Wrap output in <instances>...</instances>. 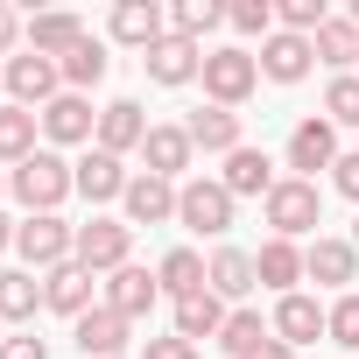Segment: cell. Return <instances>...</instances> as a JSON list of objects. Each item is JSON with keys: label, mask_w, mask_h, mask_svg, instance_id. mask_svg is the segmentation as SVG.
<instances>
[{"label": "cell", "mask_w": 359, "mask_h": 359, "mask_svg": "<svg viewBox=\"0 0 359 359\" xmlns=\"http://www.w3.org/2000/svg\"><path fill=\"white\" fill-rule=\"evenodd\" d=\"M8 191H15V205L36 219V212H57V205L78 191V169H71L57 148H36L29 162H15V169H8Z\"/></svg>", "instance_id": "6da1fadb"}, {"label": "cell", "mask_w": 359, "mask_h": 359, "mask_svg": "<svg viewBox=\"0 0 359 359\" xmlns=\"http://www.w3.org/2000/svg\"><path fill=\"white\" fill-rule=\"evenodd\" d=\"M233 191L219 184V176H191V184H176V226H191L205 240H226L233 233Z\"/></svg>", "instance_id": "7a4b0ae2"}, {"label": "cell", "mask_w": 359, "mask_h": 359, "mask_svg": "<svg viewBox=\"0 0 359 359\" xmlns=\"http://www.w3.org/2000/svg\"><path fill=\"white\" fill-rule=\"evenodd\" d=\"M198 78H205V99H212V106H233V113H240V106L254 99V85H261V57L240 50V43H226V50H205V71H198Z\"/></svg>", "instance_id": "3957f363"}, {"label": "cell", "mask_w": 359, "mask_h": 359, "mask_svg": "<svg viewBox=\"0 0 359 359\" xmlns=\"http://www.w3.org/2000/svg\"><path fill=\"white\" fill-rule=\"evenodd\" d=\"M15 254H22L29 275H50V268H64L78 254V226H64L57 212H36V219L15 226Z\"/></svg>", "instance_id": "277c9868"}, {"label": "cell", "mask_w": 359, "mask_h": 359, "mask_svg": "<svg viewBox=\"0 0 359 359\" xmlns=\"http://www.w3.org/2000/svg\"><path fill=\"white\" fill-rule=\"evenodd\" d=\"M268 226H275V240H303V233H317L324 226V198H317V184H303V176H282V184L268 191Z\"/></svg>", "instance_id": "5b68a950"}, {"label": "cell", "mask_w": 359, "mask_h": 359, "mask_svg": "<svg viewBox=\"0 0 359 359\" xmlns=\"http://www.w3.org/2000/svg\"><path fill=\"white\" fill-rule=\"evenodd\" d=\"M0 85H8V106H29V113H43L57 92H64V71H57V57H8L0 64Z\"/></svg>", "instance_id": "8992f818"}, {"label": "cell", "mask_w": 359, "mask_h": 359, "mask_svg": "<svg viewBox=\"0 0 359 359\" xmlns=\"http://www.w3.org/2000/svg\"><path fill=\"white\" fill-rule=\"evenodd\" d=\"M78 268H92V275H113V268H127L134 261V226L127 219H85L78 226V254H71Z\"/></svg>", "instance_id": "52a82bcc"}, {"label": "cell", "mask_w": 359, "mask_h": 359, "mask_svg": "<svg viewBox=\"0 0 359 359\" xmlns=\"http://www.w3.org/2000/svg\"><path fill=\"white\" fill-rule=\"evenodd\" d=\"M43 134H50V148H85V141H99L92 99H85V92H57V99L43 106Z\"/></svg>", "instance_id": "ba28073f"}, {"label": "cell", "mask_w": 359, "mask_h": 359, "mask_svg": "<svg viewBox=\"0 0 359 359\" xmlns=\"http://www.w3.org/2000/svg\"><path fill=\"white\" fill-rule=\"evenodd\" d=\"M268 331L282 338V345H310V338H331V310L317 303V296H275V317H268Z\"/></svg>", "instance_id": "9c48e42d"}, {"label": "cell", "mask_w": 359, "mask_h": 359, "mask_svg": "<svg viewBox=\"0 0 359 359\" xmlns=\"http://www.w3.org/2000/svg\"><path fill=\"white\" fill-rule=\"evenodd\" d=\"M127 331H134V324H127L120 310H106V303H92V310L71 324V338H78L85 359H127Z\"/></svg>", "instance_id": "30bf717a"}, {"label": "cell", "mask_w": 359, "mask_h": 359, "mask_svg": "<svg viewBox=\"0 0 359 359\" xmlns=\"http://www.w3.org/2000/svg\"><path fill=\"white\" fill-rule=\"evenodd\" d=\"M106 36L148 57V50H155V43L169 36V15L155 8V0H120V8H113V22H106Z\"/></svg>", "instance_id": "8fae6325"}, {"label": "cell", "mask_w": 359, "mask_h": 359, "mask_svg": "<svg viewBox=\"0 0 359 359\" xmlns=\"http://www.w3.org/2000/svg\"><path fill=\"white\" fill-rule=\"evenodd\" d=\"M289 169H303V184L317 169H338V127L331 120H296V134H289Z\"/></svg>", "instance_id": "7c38bea8"}, {"label": "cell", "mask_w": 359, "mask_h": 359, "mask_svg": "<svg viewBox=\"0 0 359 359\" xmlns=\"http://www.w3.org/2000/svg\"><path fill=\"white\" fill-rule=\"evenodd\" d=\"M310 64H317V43H310V36L275 29V36L261 43V78H275V85H303V78H310Z\"/></svg>", "instance_id": "4fadbf2b"}, {"label": "cell", "mask_w": 359, "mask_h": 359, "mask_svg": "<svg viewBox=\"0 0 359 359\" xmlns=\"http://www.w3.org/2000/svg\"><path fill=\"white\" fill-rule=\"evenodd\" d=\"M303 275H310V282H324V289H345V282H359V247H352V240L317 233V240L303 247Z\"/></svg>", "instance_id": "5bb4252c"}, {"label": "cell", "mask_w": 359, "mask_h": 359, "mask_svg": "<svg viewBox=\"0 0 359 359\" xmlns=\"http://www.w3.org/2000/svg\"><path fill=\"white\" fill-rule=\"evenodd\" d=\"M92 282H99V275H92V268H78V261L50 268V275H43V310H57V317H71V324H78V317L92 310Z\"/></svg>", "instance_id": "9a60e30c"}, {"label": "cell", "mask_w": 359, "mask_h": 359, "mask_svg": "<svg viewBox=\"0 0 359 359\" xmlns=\"http://www.w3.org/2000/svg\"><path fill=\"white\" fill-rule=\"evenodd\" d=\"M155 303H162V282H155L148 268H134V261H127V268H113V275H106V310H120L127 324H134V317H148Z\"/></svg>", "instance_id": "2e32d148"}, {"label": "cell", "mask_w": 359, "mask_h": 359, "mask_svg": "<svg viewBox=\"0 0 359 359\" xmlns=\"http://www.w3.org/2000/svg\"><path fill=\"white\" fill-rule=\"evenodd\" d=\"M71 169H78V198H92V205H120L134 184L120 169V155H106V148H85V162H71Z\"/></svg>", "instance_id": "e0dca14e"}, {"label": "cell", "mask_w": 359, "mask_h": 359, "mask_svg": "<svg viewBox=\"0 0 359 359\" xmlns=\"http://www.w3.org/2000/svg\"><path fill=\"white\" fill-rule=\"evenodd\" d=\"M127 226H169L176 219V184H162V176L134 169V184H127Z\"/></svg>", "instance_id": "ac0fdd59"}, {"label": "cell", "mask_w": 359, "mask_h": 359, "mask_svg": "<svg viewBox=\"0 0 359 359\" xmlns=\"http://www.w3.org/2000/svg\"><path fill=\"white\" fill-rule=\"evenodd\" d=\"M141 141H148V113H141V99H113V106H99V141H92V148L127 155V148H141Z\"/></svg>", "instance_id": "d6986e66"}, {"label": "cell", "mask_w": 359, "mask_h": 359, "mask_svg": "<svg viewBox=\"0 0 359 359\" xmlns=\"http://www.w3.org/2000/svg\"><path fill=\"white\" fill-rule=\"evenodd\" d=\"M141 64H148V78H155V85H169V92H176V85H191V78L205 71V50H198V43H184V36H162Z\"/></svg>", "instance_id": "ffe728a7"}, {"label": "cell", "mask_w": 359, "mask_h": 359, "mask_svg": "<svg viewBox=\"0 0 359 359\" xmlns=\"http://www.w3.org/2000/svg\"><path fill=\"white\" fill-rule=\"evenodd\" d=\"M92 29L71 15V8H50V15H29V50L36 57H71L78 43H85Z\"/></svg>", "instance_id": "44dd1931"}, {"label": "cell", "mask_w": 359, "mask_h": 359, "mask_svg": "<svg viewBox=\"0 0 359 359\" xmlns=\"http://www.w3.org/2000/svg\"><path fill=\"white\" fill-rule=\"evenodd\" d=\"M184 134H191V148H205V155H233V148H247L233 106H198V113L184 120Z\"/></svg>", "instance_id": "7402d4cb"}, {"label": "cell", "mask_w": 359, "mask_h": 359, "mask_svg": "<svg viewBox=\"0 0 359 359\" xmlns=\"http://www.w3.org/2000/svg\"><path fill=\"white\" fill-rule=\"evenodd\" d=\"M191 134L184 127H148V141H141V162H148V176H162V184H176V176L191 169Z\"/></svg>", "instance_id": "603a6c76"}, {"label": "cell", "mask_w": 359, "mask_h": 359, "mask_svg": "<svg viewBox=\"0 0 359 359\" xmlns=\"http://www.w3.org/2000/svg\"><path fill=\"white\" fill-rule=\"evenodd\" d=\"M219 184H226L233 198H261V205H268V191L282 184V176H275V162H268L261 148H233V155H226V176H219Z\"/></svg>", "instance_id": "cb8c5ba5"}, {"label": "cell", "mask_w": 359, "mask_h": 359, "mask_svg": "<svg viewBox=\"0 0 359 359\" xmlns=\"http://www.w3.org/2000/svg\"><path fill=\"white\" fill-rule=\"evenodd\" d=\"M155 282H162V296H198V289H212V261L198 254V247H169L162 254V268H155Z\"/></svg>", "instance_id": "d4e9b609"}, {"label": "cell", "mask_w": 359, "mask_h": 359, "mask_svg": "<svg viewBox=\"0 0 359 359\" xmlns=\"http://www.w3.org/2000/svg\"><path fill=\"white\" fill-rule=\"evenodd\" d=\"M254 275H261V289H275V296H296V282H303V247H296V240H261V254H254Z\"/></svg>", "instance_id": "484cf974"}, {"label": "cell", "mask_w": 359, "mask_h": 359, "mask_svg": "<svg viewBox=\"0 0 359 359\" xmlns=\"http://www.w3.org/2000/svg\"><path fill=\"white\" fill-rule=\"evenodd\" d=\"M226 317H233V310H226V296L198 289V296L176 303V338H191V345H198V338H219V331H226Z\"/></svg>", "instance_id": "4316f807"}, {"label": "cell", "mask_w": 359, "mask_h": 359, "mask_svg": "<svg viewBox=\"0 0 359 359\" xmlns=\"http://www.w3.org/2000/svg\"><path fill=\"white\" fill-rule=\"evenodd\" d=\"M43 310V282L29 268H0V324H36Z\"/></svg>", "instance_id": "83f0119b"}, {"label": "cell", "mask_w": 359, "mask_h": 359, "mask_svg": "<svg viewBox=\"0 0 359 359\" xmlns=\"http://www.w3.org/2000/svg\"><path fill=\"white\" fill-rule=\"evenodd\" d=\"M261 275H254V254L247 247H219L212 254V296H254Z\"/></svg>", "instance_id": "f1b7e54d"}, {"label": "cell", "mask_w": 359, "mask_h": 359, "mask_svg": "<svg viewBox=\"0 0 359 359\" xmlns=\"http://www.w3.org/2000/svg\"><path fill=\"white\" fill-rule=\"evenodd\" d=\"M310 43H317V64H331L338 78L359 64V29H352V15H331V22H324Z\"/></svg>", "instance_id": "f546056e"}, {"label": "cell", "mask_w": 359, "mask_h": 359, "mask_svg": "<svg viewBox=\"0 0 359 359\" xmlns=\"http://www.w3.org/2000/svg\"><path fill=\"white\" fill-rule=\"evenodd\" d=\"M36 134H43V113L0 106V162H29V155H36Z\"/></svg>", "instance_id": "4dcf8cb0"}, {"label": "cell", "mask_w": 359, "mask_h": 359, "mask_svg": "<svg viewBox=\"0 0 359 359\" xmlns=\"http://www.w3.org/2000/svg\"><path fill=\"white\" fill-rule=\"evenodd\" d=\"M106 64H113V57H106V43H99V36H85L71 57H57V71H64V92H92V85L106 78Z\"/></svg>", "instance_id": "1f68e13d"}, {"label": "cell", "mask_w": 359, "mask_h": 359, "mask_svg": "<svg viewBox=\"0 0 359 359\" xmlns=\"http://www.w3.org/2000/svg\"><path fill=\"white\" fill-rule=\"evenodd\" d=\"M219 22H226L219 0H176V8H169V36H184V43H205Z\"/></svg>", "instance_id": "d6a6232c"}, {"label": "cell", "mask_w": 359, "mask_h": 359, "mask_svg": "<svg viewBox=\"0 0 359 359\" xmlns=\"http://www.w3.org/2000/svg\"><path fill=\"white\" fill-rule=\"evenodd\" d=\"M268 338H275V331L261 324V310H233V317H226V331H219V345H226L233 359H247V352H254V345H268Z\"/></svg>", "instance_id": "836d02e7"}, {"label": "cell", "mask_w": 359, "mask_h": 359, "mask_svg": "<svg viewBox=\"0 0 359 359\" xmlns=\"http://www.w3.org/2000/svg\"><path fill=\"white\" fill-rule=\"evenodd\" d=\"M324 120L331 127H359V71H345V78L324 85Z\"/></svg>", "instance_id": "e575fe53"}, {"label": "cell", "mask_w": 359, "mask_h": 359, "mask_svg": "<svg viewBox=\"0 0 359 359\" xmlns=\"http://www.w3.org/2000/svg\"><path fill=\"white\" fill-rule=\"evenodd\" d=\"M324 22H331L324 0H275V29H289V36H317Z\"/></svg>", "instance_id": "d590c367"}, {"label": "cell", "mask_w": 359, "mask_h": 359, "mask_svg": "<svg viewBox=\"0 0 359 359\" xmlns=\"http://www.w3.org/2000/svg\"><path fill=\"white\" fill-rule=\"evenodd\" d=\"M226 22L240 29V36H275V0H233V8H226Z\"/></svg>", "instance_id": "8d00e7d4"}, {"label": "cell", "mask_w": 359, "mask_h": 359, "mask_svg": "<svg viewBox=\"0 0 359 359\" xmlns=\"http://www.w3.org/2000/svg\"><path fill=\"white\" fill-rule=\"evenodd\" d=\"M331 345L359 352V289H345V296L331 303Z\"/></svg>", "instance_id": "74e56055"}, {"label": "cell", "mask_w": 359, "mask_h": 359, "mask_svg": "<svg viewBox=\"0 0 359 359\" xmlns=\"http://www.w3.org/2000/svg\"><path fill=\"white\" fill-rule=\"evenodd\" d=\"M331 191L359 205V148H352V155H338V169H331Z\"/></svg>", "instance_id": "f35d334b"}, {"label": "cell", "mask_w": 359, "mask_h": 359, "mask_svg": "<svg viewBox=\"0 0 359 359\" xmlns=\"http://www.w3.org/2000/svg\"><path fill=\"white\" fill-rule=\"evenodd\" d=\"M141 359H198V345L169 331V338H148V345H141Z\"/></svg>", "instance_id": "ab89813d"}, {"label": "cell", "mask_w": 359, "mask_h": 359, "mask_svg": "<svg viewBox=\"0 0 359 359\" xmlns=\"http://www.w3.org/2000/svg\"><path fill=\"white\" fill-rule=\"evenodd\" d=\"M0 359H50V345H43L36 331H22V338H8V345H0Z\"/></svg>", "instance_id": "60d3db41"}, {"label": "cell", "mask_w": 359, "mask_h": 359, "mask_svg": "<svg viewBox=\"0 0 359 359\" xmlns=\"http://www.w3.org/2000/svg\"><path fill=\"white\" fill-rule=\"evenodd\" d=\"M29 29H22V15L15 8H0V57H15V43H22Z\"/></svg>", "instance_id": "b9f144b4"}, {"label": "cell", "mask_w": 359, "mask_h": 359, "mask_svg": "<svg viewBox=\"0 0 359 359\" xmlns=\"http://www.w3.org/2000/svg\"><path fill=\"white\" fill-rule=\"evenodd\" d=\"M247 359H296V345H282V338H268V345H254Z\"/></svg>", "instance_id": "7bdbcfd3"}, {"label": "cell", "mask_w": 359, "mask_h": 359, "mask_svg": "<svg viewBox=\"0 0 359 359\" xmlns=\"http://www.w3.org/2000/svg\"><path fill=\"white\" fill-rule=\"evenodd\" d=\"M15 247V226H8V212H0V254H8Z\"/></svg>", "instance_id": "ee69618b"}, {"label": "cell", "mask_w": 359, "mask_h": 359, "mask_svg": "<svg viewBox=\"0 0 359 359\" xmlns=\"http://www.w3.org/2000/svg\"><path fill=\"white\" fill-rule=\"evenodd\" d=\"M352 29H359V0H352Z\"/></svg>", "instance_id": "f6af8a7d"}, {"label": "cell", "mask_w": 359, "mask_h": 359, "mask_svg": "<svg viewBox=\"0 0 359 359\" xmlns=\"http://www.w3.org/2000/svg\"><path fill=\"white\" fill-rule=\"evenodd\" d=\"M0 191H8V169H0Z\"/></svg>", "instance_id": "bcb514c9"}, {"label": "cell", "mask_w": 359, "mask_h": 359, "mask_svg": "<svg viewBox=\"0 0 359 359\" xmlns=\"http://www.w3.org/2000/svg\"><path fill=\"white\" fill-rule=\"evenodd\" d=\"M0 345H8V324H0Z\"/></svg>", "instance_id": "7dc6e473"}, {"label": "cell", "mask_w": 359, "mask_h": 359, "mask_svg": "<svg viewBox=\"0 0 359 359\" xmlns=\"http://www.w3.org/2000/svg\"><path fill=\"white\" fill-rule=\"evenodd\" d=\"M352 247H359V226H352Z\"/></svg>", "instance_id": "c3c4849f"}, {"label": "cell", "mask_w": 359, "mask_h": 359, "mask_svg": "<svg viewBox=\"0 0 359 359\" xmlns=\"http://www.w3.org/2000/svg\"><path fill=\"white\" fill-rule=\"evenodd\" d=\"M0 92H8V85H0Z\"/></svg>", "instance_id": "681fc988"}]
</instances>
